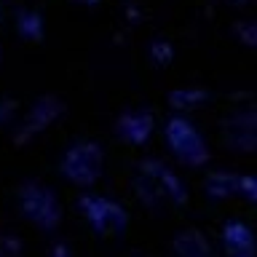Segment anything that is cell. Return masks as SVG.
Instances as JSON below:
<instances>
[{"label":"cell","instance_id":"obj_4","mask_svg":"<svg viewBox=\"0 0 257 257\" xmlns=\"http://www.w3.org/2000/svg\"><path fill=\"white\" fill-rule=\"evenodd\" d=\"M166 137H169V145L177 150V156H180L185 164H201V161H206L204 142H201V137L196 134V128H193L188 120H182V118L172 120L166 128Z\"/></svg>","mask_w":257,"mask_h":257},{"label":"cell","instance_id":"obj_7","mask_svg":"<svg viewBox=\"0 0 257 257\" xmlns=\"http://www.w3.org/2000/svg\"><path fill=\"white\" fill-rule=\"evenodd\" d=\"M150 126H153V120L148 115H137V112H134V115H123V118H120V123H118L120 132H126L123 137H126V140H132V142L148 140Z\"/></svg>","mask_w":257,"mask_h":257},{"label":"cell","instance_id":"obj_2","mask_svg":"<svg viewBox=\"0 0 257 257\" xmlns=\"http://www.w3.org/2000/svg\"><path fill=\"white\" fill-rule=\"evenodd\" d=\"M80 206L86 212V220L91 222V228L102 236H110V233H120L126 228V212L118 204H112L107 198L99 196H86L80 198Z\"/></svg>","mask_w":257,"mask_h":257},{"label":"cell","instance_id":"obj_8","mask_svg":"<svg viewBox=\"0 0 257 257\" xmlns=\"http://www.w3.org/2000/svg\"><path fill=\"white\" fill-rule=\"evenodd\" d=\"M19 30L24 38H32V40H40L43 35V24H40V16L35 11H24L19 14Z\"/></svg>","mask_w":257,"mask_h":257},{"label":"cell","instance_id":"obj_3","mask_svg":"<svg viewBox=\"0 0 257 257\" xmlns=\"http://www.w3.org/2000/svg\"><path fill=\"white\" fill-rule=\"evenodd\" d=\"M22 209L30 220H35L43 228H51V225L59 222V204H56L54 193L46 190L43 185H27L19 193Z\"/></svg>","mask_w":257,"mask_h":257},{"label":"cell","instance_id":"obj_5","mask_svg":"<svg viewBox=\"0 0 257 257\" xmlns=\"http://www.w3.org/2000/svg\"><path fill=\"white\" fill-rule=\"evenodd\" d=\"M222 246L228 257H254L257 244L254 233L246 228L244 222H228L222 230Z\"/></svg>","mask_w":257,"mask_h":257},{"label":"cell","instance_id":"obj_6","mask_svg":"<svg viewBox=\"0 0 257 257\" xmlns=\"http://www.w3.org/2000/svg\"><path fill=\"white\" fill-rule=\"evenodd\" d=\"M177 257H209V246L198 230H185L174 241Z\"/></svg>","mask_w":257,"mask_h":257},{"label":"cell","instance_id":"obj_1","mask_svg":"<svg viewBox=\"0 0 257 257\" xmlns=\"http://www.w3.org/2000/svg\"><path fill=\"white\" fill-rule=\"evenodd\" d=\"M62 172L67 180L72 182H80V185H88L94 182L102 172V150L99 145H91V142H83L78 148H72L62 161Z\"/></svg>","mask_w":257,"mask_h":257}]
</instances>
